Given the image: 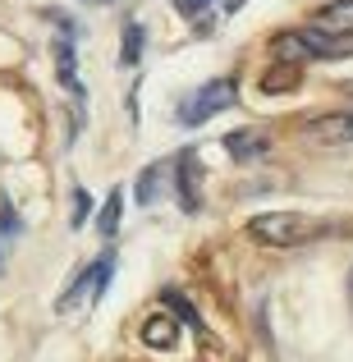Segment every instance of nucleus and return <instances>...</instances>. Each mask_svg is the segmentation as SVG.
<instances>
[{
    "label": "nucleus",
    "mask_w": 353,
    "mask_h": 362,
    "mask_svg": "<svg viewBox=\"0 0 353 362\" xmlns=\"http://www.w3.org/2000/svg\"><path fill=\"white\" fill-rule=\"evenodd\" d=\"M335 225L321 221V216H308V211H262L248 221V234L266 247H303L321 234H330Z\"/></svg>",
    "instance_id": "nucleus-1"
},
{
    "label": "nucleus",
    "mask_w": 353,
    "mask_h": 362,
    "mask_svg": "<svg viewBox=\"0 0 353 362\" xmlns=\"http://www.w3.org/2000/svg\"><path fill=\"white\" fill-rule=\"evenodd\" d=\"M142 344H147V349H175V344H179V326H175V317L156 312V317L142 326Z\"/></svg>",
    "instance_id": "nucleus-10"
},
{
    "label": "nucleus",
    "mask_w": 353,
    "mask_h": 362,
    "mask_svg": "<svg viewBox=\"0 0 353 362\" xmlns=\"http://www.w3.org/2000/svg\"><path fill=\"white\" fill-rule=\"evenodd\" d=\"M88 211H92L88 188H74V197H69V230H83V225H88Z\"/></svg>",
    "instance_id": "nucleus-15"
},
{
    "label": "nucleus",
    "mask_w": 353,
    "mask_h": 362,
    "mask_svg": "<svg viewBox=\"0 0 353 362\" xmlns=\"http://www.w3.org/2000/svg\"><path fill=\"white\" fill-rule=\"evenodd\" d=\"M225 151H230L238 165H248V160H257V156L271 151V138H266L262 129H234L230 138H225Z\"/></svg>",
    "instance_id": "nucleus-7"
},
{
    "label": "nucleus",
    "mask_w": 353,
    "mask_h": 362,
    "mask_svg": "<svg viewBox=\"0 0 353 362\" xmlns=\"http://www.w3.org/2000/svg\"><path fill=\"white\" fill-rule=\"evenodd\" d=\"M238 101V83L225 74V78H212V83H202L197 92H188L184 101H179V110H175V119L184 124V129H197V124H207V119H216L221 110H230Z\"/></svg>",
    "instance_id": "nucleus-4"
},
{
    "label": "nucleus",
    "mask_w": 353,
    "mask_h": 362,
    "mask_svg": "<svg viewBox=\"0 0 353 362\" xmlns=\"http://www.w3.org/2000/svg\"><path fill=\"white\" fill-rule=\"evenodd\" d=\"M312 18H317V28H326V33L353 37V0H330V5H321Z\"/></svg>",
    "instance_id": "nucleus-9"
},
{
    "label": "nucleus",
    "mask_w": 353,
    "mask_h": 362,
    "mask_svg": "<svg viewBox=\"0 0 353 362\" xmlns=\"http://www.w3.org/2000/svg\"><path fill=\"white\" fill-rule=\"evenodd\" d=\"M83 5H110V0H83Z\"/></svg>",
    "instance_id": "nucleus-18"
},
{
    "label": "nucleus",
    "mask_w": 353,
    "mask_h": 362,
    "mask_svg": "<svg viewBox=\"0 0 353 362\" xmlns=\"http://www.w3.org/2000/svg\"><path fill=\"white\" fill-rule=\"evenodd\" d=\"M308 133L312 142H321V147H345V142H353V110H335V115H317L308 119Z\"/></svg>",
    "instance_id": "nucleus-6"
},
{
    "label": "nucleus",
    "mask_w": 353,
    "mask_h": 362,
    "mask_svg": "<svg viewBox=\"0 0 353 362\" xmlns=\"http://www.w3.org/2000/svg\"><path fill=\"white\" fill-rule=\"evenodd\" d=\"M18 234H23V221H18V211L9 202H0V266H5L9 247L18 243Z\"/></svg>",
    "instance_id": "nucleus-14"
},
{
    "label": "nucleus",
    "mask_w": 353,
    "mask_h": 362,
    "mask_svg": "<svg viewBox=\"0 0 353 362\" xmlns=\"http://www.w3.org/2000/svg\"><path fill=\"white\" fill-rule=\"evenodd\" d=\"M170 5H175V9H179V14H184V18H202L212 0H170Z\"/></svg>",
    "instance_id": "nucleus-16"
},
{
    "label": "nucleus",
    "mask_w": 353,
    "mask_h": 362,
    "mask_svg": "<svg viewBox=\"0 0 353 362\" xmlns=\"http://www.w3.org/2000/svg\"><path fill=\"white\" fill-rule=\"evenodd\" d=\"M299 78H303V74H299V64L275 60L271 69L262 74V92H294V88H299Z\"/></svg>",
    "instance_id": "nucleus-11"
},
{
    "label": "nucleus",
    "mask_w": 353,
    "mask_h": 362,
    "mask_svg": "<svg viewBox=\"0 0 353 362\" xmlns=\"http://www.w3.org/2000/svg\"><path fill=\"white\" fill-rule=\"evenodd\" d=\"M142 46H147V33H142L138 18H129V23H124V51H120V64H124V69H133V64L142 60Z\"/></svg>",
    "instance_id": "nucleus-13"
},
{
    "label": "nucleus",
    "mask_w": 353,
    "mask_h": 362,
    "mask_svg": "<svg viewBox=\"0 0 353 362\" xmlns=\"http://www.w3.org/2000/svg\"><path fill=\"white\" fill-rule=\"evenodd\" d=\"M349 303H353V271H349Z\"/></svg>",
    "instance_id": "nucleus-19"
},
{
    "label": "nucleus",
    "mask_w": 353,
    "mask_h": 362,
    "mask_svg": "<svg viewBox=\"0 0 353 362\" xmlns=\"http://www.w3.org/2000/svg\"><path fill=\"white\" fill-rule=\"evenodd\" d=\"M243 5H248V0H225V14H238Z\"/></svg>",
    "instance_id": "nucleus-17"
},
{
    "label": "nucleus",
    "mask_w": 353,
    "mask_h": 362,
    "mask_svg": "<svg viewBox=\"0 0 353 362\" xmlns=\"http://www.w3.org/2000/svg\"><path fill=\"white\" fill-rule=\"evenodd\" d=\"M120 216H124V193H120V188H110V197L101 202V216H97L101 239H115V234H120Z\"/></svg>",
    "instance_id": "nucleus-12"
},
{
    "label": "nucleus",
    "mask_w": 353,
    "mask_h": 362,
    "mask_svg": "<svg viewBox=\"0 0 353 362\" xmlns=\"http://www.w3.org/2000/svg\"><path fill=\"white\" fill-rule=\"evenodd\" d=\"M170 170H175V197L179 206H184L188 216L202 211V165H197V151L184 147L175 160H170Z\"/></svg>",
    "instance_id": "nucleus-5"
},
{
    "label": "nucleus",
    "mask_w": 353,
    "mask_h": 362,
    "mask_svg": "<svg viewBox=\"0 0 353 362\" xmlns=\"http://www.w3.org/2000/svg\"><path fill=\"white\" fill-rule=\"evenodd\" d=\"M275 60L284 64H303V60H349L353 55V37L326 33V28H289V33H275L271 42Z\"/></svg>",
    "instance_id": "nucleus-2"
},
{
    "label": "nucleus",
    "mask_w": 353,
    "mask_h": 362,
    "mask_svg": "<svg viewBox=\"0 0 353 362\" xmlns=\"http://www.w3.org/2000/svg\"><path fill=\"white\" fill-rule=\"evenodd\" d=\"M110 275H115V247H106L97 262H88L79 275H74L69 289H64L60 303H55V312H60V317H69V312L83 308V303H92V308H97V303L106 298V289H110Z\"/></svg>",
    "instance_id": "nucleus-3"
},
{
    "label": "nucleus",
    "mask_w": 353,
    "mask_h": 362,
    "mask_svg": "<svg viewBox=\"0 0 353 362\" xmlns=\"http://www.w3.org/2000/svg\"><path fill=\"white\" fill-rule=\"evenodd\" d=\"M166 175H170V160H156V165H147V170H142V175H138V184H133V197H138V206H156V202H161Z\"/></svg>",
    "instance_id": "nucleus-8"
}]
</instances>
